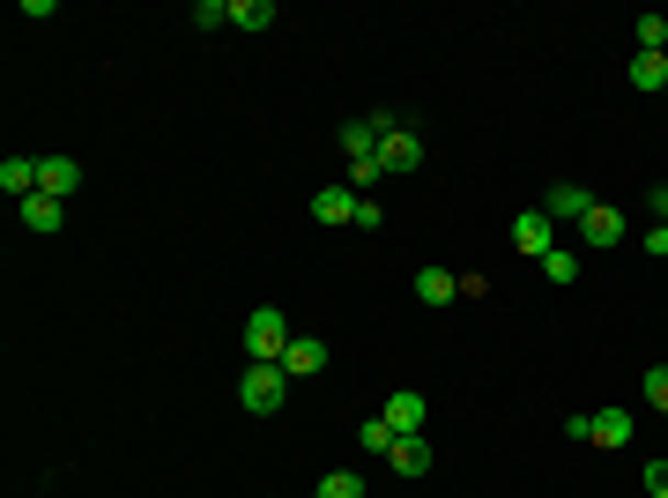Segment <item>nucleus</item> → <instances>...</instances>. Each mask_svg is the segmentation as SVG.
Wrapping results in <instances>:
<instances>
[{
	"label": "nucleus",
	"instance_id": "obj_8",
	"mask_svg": "<svg viewBox=\"0 0 668 498\" xmlns=\"http://www.w3.org/2000/svg\"><path fill=\"white\" fill-rule=\"evenodd\" d=\"M75 187H82V164H75V156H37V193L67 201Z\"/></svg>",
	"mask_w": 668,
	"mask_h": 498
},
{
	"label": "nucleus",
	"instance_id": "obj_13",
	"mask_svg": "<svg viewBox=\"0 0 668 498\" xmlns=\"http://www.w3.org/2000/svg\"><path fill=\"white\" fill-rule=\"evenodd\" d=\"M379 142H387V134H379L371 120H349V126H342V156H349V164H365V156H379Z\"/></svg>",
	"mask_w": 668,
	"mask_h": 498
},
{
	"label": "nucleus",
	"instance_id": "obj_20",
	"mask_svg": "<svg viewBox=\"0 0 668 498\" xmlns=\"http://www.w3.org/2000/svg\"><path fill=\"white\" fill-rule=\"evenodd\" d=\"M394 424H387V417H365V424H357V446H365V454H394Z\"/></svg>",
	"mask_w": 668,
	"mask_h": 498
},
{
	"label": "nucleus",
	"instance_id": "obj_23",
	"mask_svg": "<svg viewBox=\"0 0 668 498\" xmlns=\"http://www.w3.org/2000/svg\"><path fill=\"white\" fill-rule=\"evenodd\" d=\"M543 276H549V283H579V253H565V246L543 253Z\"/></svg>",
	"mask_w": 668,
	"mask_h": 498
},
{
	"label": "nucleus",
	"instance_id": "obj_6",
	"mask_svg": "<svg viewBox=\"0 0 668 498\" xmlns=\"http://www.w3.org/2000/svg\"><path fill=\"white\" fill-rule=\"evenodd\" d=\"M15 217H23V231L31 239H53L67 223V201H53V193H31V201H15Z\"/></svg>",
	"mask_w": 668,
	"mask_h": 498
},
{
	"label": "nucleus",
	"instance_id": "obj_7",
	"mask_svg": "<svg viewBox=\"0 0 668 498\" xmlns=\"http://www.w3.org/2000/svg\"><path fill=\"white\" fill-rule=\"evenodd\" d=\"M587 209H594V193H587V187H572V179H557V187L543 193V217H549V223H579Z\"/></svg>",
	"mask_w": 668,
	"mask_h": 498
},
{
	"label": "nucleus",
	"instance_id": "obj_17",
	"mask_svg": "<svg viewBox=\"0 0 668 498\" xmlns=\"http://www.w3.org/2000/svg\"><path fill=\"white\" fill-rule=\"evenodd\" d=\"M632 90H668V53H632Z\"/></svg>",
	"mask_w": 668,
	"mask_h": 498
},
{
	"label": "nucleus",
	"instance_id": "obj_24",
	"mask_svg": "<svg viewBox=\"0 0 668 498\" xmlns=\"http://www.w3.org/2000/svg\"><path fill=\"white\" fill-rule=\"evenodd\" d=\"M638 395H646V409H661L668 417V365H654V373L638 379Z\"/></svg>",
	"mask_w": 668,
	"mask_h": 498
},
{
	"label": "nucleus",
	"instance_id": "obj_25",
	"mask_svg": "<svg viewBox=\"0 0 668 498\" xmlns=\"http://www.w3.org/2000/svg\"><path fill=\"white\" fill-rule=\"evenodd\" d=\"M379 223H387V209H379V201L365 193V201H357V231H379Z\"/></svg>",
	"mask_w": 668,
	"mask_h": 498
},
{
	"label": "nucleus",
	"instance_id": "obj_3",
	"mask_svg": "<svg viewBox=\"0 0 668 498\" xmlns=\"http://www.w3.org/2000/svg\"><path fill=\"white\" fill-rule=\"evenodd\" d=\"M379 417H387V424H394L401 439H424V432H431V402H424V395H416V387H394Z\"/></svg>",
	"mask_w": 668,
	"mask_h": 498
},
{
	"label": "nucleus",
	"instance_id": "obj_18",
	"mask_svg": "<svg viewBox=\"0 0 668 498\" xmlns=\"http://www.w3.org/2000/svg\"><path fill=\"white\" fill-rule=\"evenodd\" d=\"M275 15H282L275 0H231V23H238V31H268Z\"/></svg>",
	"mask_w": 668,
	"mask_h": 498
},
{
	"label": "nucleus",
	"instance_id": "obj_15",
	"mask_svg": "<svg viewBox=\"0 0 668 498\" xmlns=\"http://www.w3.org/2000/svg\"><path fill=\"white\" fill-rule=\"evenodd\" d=\"M0 187L15 193V201H31L37 193V156H8V164H0Z\"/></svg>",
	"mask_w": 668,
	"mask_h": 498
},
{
	"label": "nucleus",
	"instance_id": "obj_27",
	"mask_svg": "<svg viewBox=\"0 0 668 498\" xmlns=\"http://www.w3.org/2000/svg\"><path fill=\"white\" fill-rule=\"evenodd\" d=\"M646 253H654V261H668V223H654V231H646Z\"/></svg>",
	"mask_w": 668,
	"mask_h": 498
},
{
	"label": "nucleus",
	"instance_id": "obj_5",
	"mask_svg": "<svg viewBox=\"0 0 668 498\" xmlns=\"http://www.w3.org/2000/svg\"><path fill=\"white\" fill-rule=\"evenodd\" d=\"M424 134H416V126H394V134H387V142H379V164H387V171H416V164H424Z\"/></svg>",
	"mask_w": 668,
	"mask_h": 498
},
{
	"label": "nucleus",
	"instance_id": "obj_1",
	"mask_svg": "<svg viewBox=\"0 0 668 498\" xmlns=\"http://www.w3.org/2000/svg\"><path fill=\"white\" fill-rule=\"evenodd\" d=\"M282 402H290V373H282V365H245V379H238L245 417H275Z\"/></svg>",
	"mask_w": 668,
	"mask_h": 498
},
{
	"label": "nucleus",
	"instance_id": "obj_10",
	"mask_svg": "<svg viewBox=\"0 0 668 498\" xmlns=\"http://www.w3.org/2000/svg\"><path fill=\"white\" fill-rule=\"evenodd\" d=\"M357 201H365L357 187H327V193H312V217L320 223H357Z\"/></svg>",
	"mask_w": 668,
	"mask_h": 498
},
{
	"label": "nucleus",
	"instance_id": "obj_26",
	"mask_svg": "<svg viewBox=\"0 0 668 498\" xmlns=\"http://www.w3.org/2000/svg\"><path fill=\"white\" fill-rule=\"evenodd\" d=\"M646 491L668 498V454H661V462H646Z\"/></svg>",
	"mask_w": 668,
	"mask_h": 498
},
{
	"label": "nucleus",
	"instance_id": "obj_14",
	"mask_svg": "<svg viewBox=\"0 0 668 498\" xmlns=\"http://www.w3.org/2000/svg\"><path fill=\"white\" fill-rule=\"evenodd\" d=\"M394 476H431V439H394Z\"/></svg>",
	"mask_w": 668,
	"mask_h": 498
},
{
	"label": "nucleus",
	"instance_id": "obj_16",
	"mask_svg": "<svg viewBox=\"0 0 668 498\" xmlns=\"http://www.w3.org/2000/svg\"><path fill=\"white\" fill-rule=\"evenodd\" d=\"M416 298H424V306H446V298H460V276H446V268H416Z\"/></svg>",
	"mask_w": 668,
	"mask_h": 498
},
{
	"label": "nucleus",
	"instance_id": "obj_4",
	"mask_svg": "<svg viewBox=\"0 0 668 498\" xmlns=\"http://www.w3.org/2000/svg\"><path fill=\"white\" fill-rule=\"evenodd\" d=\"M549 231H557V223H549L543 209H520V217H513V246L527 253V261H543V253H557V239H549Z\"/></svg>",
	"mask_w": 668,
	"mask_h": 498
},
{
	"label": "nucleus",
	"instance_id": "obj_12",
	"mask_svg": "<svg viewBox=\"0 0 668 498\" xmlns=\"http://www.w3.org/2000/svg\"><path fill=\"white\" fill-rule=\"evenodd\" d=\"M624 439H632V409H594V439H587V446H609V454H616V446H624Z\"/></svg>",
	"mask_w": 668,
	"mask_h": 498
},
{
	"label": "nucleus",
	"instance_id": "obj_9",
	"mask_svg": "<svg viewBox=\"0 0 668 498\" xmlns=\"http://www.w3.org/2000/svg\"><path fill=\"white\" fill-rule=\"evenodd\" d=\"M579 239H587V246H616V239H624V217H616L609 201H594V209L579 217Z\"/></svg>",
	"mask_w": 668,
	"mask_h": 498
},
{
	"label": "nucleus",
	"instance_id": "obj_22",
	"mask_svg": "<svg viewBox=\"0 0 668 498\" xmlns=\"http://www.w3.org/2000/svg\"><path fill=\"white\" fill-rule=\"evenodd\" d=\"M231 23V0H193V31H223Z\"/></svg>",
	"mask_w": 668,
	"mask_h": 498
},
{
	"label": "nucleus",
	"instance_id": "obj_21",
	"mask_svg": "<svg viewBox=\"0 0 668 498\" xmlns=\"http://www.w3.org/2000/svg\"><path fill=\"white\" fill-rule=\"evenodd\" d=\"M632 37H638V53H668V15H638Z\"/></svg>",
	"mask_w": 668,
	"mask_h": 498
},
{
	"label": "nucleus",
	"instance_id": "obj_2",
	"mask_svg": "<svg viewBox=\"0 0 668 498\" xmlns=\"http://www.w3.org/2000/svg\"><path fill=\"white\" fill-rule=\"evenodd\" d=\"M290 343H298L290 320H282L275 306H253V320H245V357H253V365H282V350Z\"/></svg>",
	"mask_w": 668,
	"mask_h": 498
},
{
	"label": "nucleus",
	"instance_id": "obj_28",
	"mask_svg": "<svg viewBox=\"0 0 668 498\" xmlns=\"http://www.w3.org/2000/svg\"><path fill=\"white\" fill-rule=\"evenodd\" d=\"M646 201H654V217L668 223V187H654V193H646Z\"/></svg>",
	"mask_w": 668,
	"mask_h": 498
},
{
	"label": "nucleus",
	"instance_id": "obj_11",
	"mask_svg": "<svg viewBox=\"0 0 668 498\" xmlns=\"http://www.w3.org/2000/svg\"><path fill=\"white\" fill-rule=\"evenodd\" d=\"M282 373H290V379H312V373H327V343H312V335H298V343L282 350Z\"/></svg>",
	"mask_w": 668,
	"mask_h": 498
},
{
	"label": "nucleus",
	"instance_id": "obj_19",
	"mask_svg": "<svg viewBox=\"0 0 668 498\" xmlns=\"http://www.w3.org/2000/svg\"><path fill=\"white\" fill-rule=\"evenodd\" d=\"M312 498H365V476H357V468H327Z\"/></svg>",
	"mask_w": 668,
	"mask_h": 498
}]
</instances>
